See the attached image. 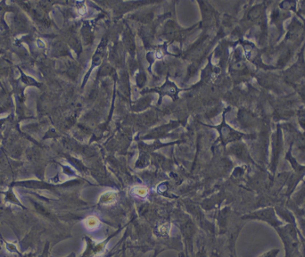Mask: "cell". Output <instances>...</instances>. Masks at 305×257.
I'll return each mask as SVG.
<instances>
[{
    "label": "cell",
    "mask_w": 305,
    "mask_h": 257,
    "mask_svg": "<svg viewBox=\"0 0 305 257\" xmlns=\"http://www.w3.org/2000/svg\"><path fill=\"white\" fill-rule=\"evenodd\" d=\"M134 192H135L137 195L140 196H145L147 195V190L146 188H137L134 190Z\"/></svg>",
    "instance_id": "6da1fadb"
},
{
    "label": "cell",
    "mask_w": 305,
    "mask_h": 257,
    "mask_svg": "<svg viewBox=\"0 0 305 257\" xmlns=\"http://www.w3.org/2000/svg\"><path fill=\"white\" fill-rule=\"evenodd\" d=\"M98 223V221H97V220L96 219V218H90L89 220V222H88V226L89 227H90V228H94V227H95V226H97V224Z\"/></svg>",
    "instance_id": "7a4b0ae2"
},
{
    "label": "cell",
    "mask_w": 305,
    "mask_h": 257,
    "mask_svg": "<svg viewBox=\"0 0 305 257\" xmlns=\"http://www.w3.org/2000/svg\"><path fill=\"white\" fill-rule=\"evenodd\" d=\"M114 198H115L114 196H111L110 194L108 193V194H106V195H105V196H103V201H104V202H112L113 200H114Z\"/></svg>",
    "instance_id": "3957f363"
}]
</instances>
